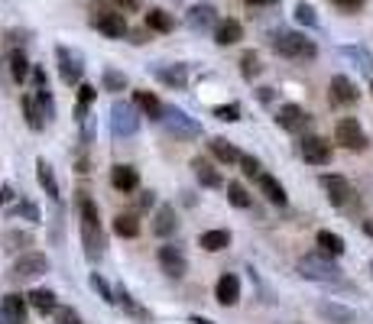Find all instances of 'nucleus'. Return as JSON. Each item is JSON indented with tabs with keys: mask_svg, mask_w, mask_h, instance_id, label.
I'll use <instances>...</instances> for the list:
<instances>
[{
	"mask_svg": "<svg viewBox=\"0 0 373 324\" xmlns=\"http://www.w3.org/2000/svg\"><path fill=\"white\" fill-rule=\"evenodd\" d=\"M81 243H85V256L91 263H98L104 256V247H107V237H104L101 224H88L81 221Z\"/></svg>",
	"mask_w": 373,
	"mask_h": 324,
	"instance_id": "nucleus-16",
	"label": "nucleus"
},
{
	"mask_svg": "<svg viewBox=\"0 0 373 324\" xmlns=\"http://www.w3.org/2000/svg\"><path fill=\"white\" fill-rule=\"evenodd\" d=\"M55 324H81V315H78L75 308H59L55 311Z\"/></svg>",
	"mask_w": 373,
	"mask_h": 324,
	"instance_id": "nucleus-48",
	"label": "nucleus"
},
{
	"mask_svg": "<svg viewBox=\"0 0 373 324\" xmlns=\"http://www.w3.org/2000/svg\"><path fill=\"white\" fill-rule=\"evenodd\" d=\"M143 23H146V29H153V33H172V29H176V20H172L166 10H146Z\"/></svg>",
	"mask_w": 373,
	"mask_h": 324,
	"instance_id": "nucleus-33",
	"label": "nucleus"
},
{
	"mask_svg": "<svg viewBox=\"0 0 373 324\" xmlns=\"http://www.w3.org/2000/svg\"><path fill=\"white\" fill-rule=\"evenodd\" d=\"M237 166L244 169L247 179H260V175H263V166H260V159H256V156H247V153H244Z\"/></svg>",
	"mask_w": 373,
	"mask_h": 324,
	"instance_id": "nucleus-45",
	"label": "nucleus"
},
{
	"mask_svg": "<svg viewBox=\"0 0 373 324\" xmlns=\"http://www.w3.org/2000/svg\"><path fill=\"white\" fill-rule=\"evenodd\" d=\"M273 4H280V0H247V7H273Z\"/></svg>",
	"mask_w": 373,
	"mask_h": 324,
	"instance_id": "nucleus-54",
	"label": "nucleus"
},
{
	"mask_svg": "<svg viewBox=\"0 0 373 324\" xmlns=\"http://www.w3.org/2000/svg\"><path fill=\"white\" fill-rule=\"evenodd\" d=\"M133 104L143 111V117L156 120V123L162 120V111H166V104H162L153 91H133Z\"/></svg>",
	"mask_w": 373,
	"mask_h": 324,
	"instance_id": "nucleus-25",
	"label": "nucleus"
},
{
	"mask_svg": "<svg viewBox=\"0 0 373 324\" xmlns=\"http://www.w3.org/2000/svg\"><path fill=\"white\" fill-rule=\"evenodd\" d=\"M322 188L334 208L351 205V198H354V188H351V182L344 175H322Z\"/></svg>",
	"mask_w": 373,
	"mask_h": 324,
	"instance_id": "nucleus-14",
	"label": "nucleus"
},
{
	"mask_svg": "<svg viewBox=\"0 0 373 324\" xmlns=\"http://www.w3.org/2000/svg\"><path fill=\"white\" fill-rule=\"evenodd\" d=\"M101 85H104V91H124V88H127L130 81H127V75H124V72H117V69H104Z\"/></svg>",
	"mask_w": 373,
	"mask_h": 324,
	"instance_id": "nucleus-41",
	"label": "nucleus"
},
{
	"mask_svg": "<svg viewBox=\"0 0 373 324\" xmlns=\"http://www.w3.org/2000/svg\"><path fill=\"white\" fill-rule=\"evenodd\" d=\"M214 299H218V305L224 308H234L240 302V279L234 273H224L218 279V285H214Z\"/></svg>",
	"mask_w": 373,
	"mask_h": 324,
	"instance_id": "nucleus-19",
	"label": "nucleus"
},
{
	"mask_svg": "<svg viewBox=\"0 0 373 324\" xmlns=\"http://www.w3.org/2000/svg\"><path fill=\"white\" fill-rule=\"evenodd\" d=\"M334 140H338V146H344V149H351V153H364L367 146V133L364 127L357 123L354 117H344L338 120V127H334Z\"/></svg>",
	"mask_w": 373,
	"mask_h": 324,
	"instance_id": "nucleus-6",
	"label": "nucleus"
},
{
	"mask_svg": "<svg viewBox=\"0 0 373 324\" xmlns=\"http://www.w3.org/2000/svg\"><path fill=\"white\" fill-rule=\"evenodd\" d=\"M10 214H13V217H26L30 224H39V221H43V214H39V208H36L33 201H26V198H20V201L13 205V211H10Z\"/></svg>",
	"mask_w": 373,
	"mask_h": 324,
	"instance_id": "nucleus-40",
	"label": "nucleus"
},
{
	"mask_svg": "<svg viewBox=\"0 0 373 324\" xmlns=\"http://www.w3.org/2000/svg\"><path fill=\"white\" fill-rule=\"evenodd\" d=\"M110 185H114V191L130 195V191L140 188V172H136L133 166H127V162H117V166L110 169Z\"/></svg>",
	"mask_w": 373,
	"mask_h": 324,
	"instance_id": "nucleus-18",
	"label": "nucleus"
},
{
	"mask_svg": "<svg viewBox=\"0 0 373 324\" xmlns=\"http://www.w3.org/2000/svg\"><path fill=\"white\" fill-rule=\"evenodd\" d=\"M0 243H4L7 253H17L20 247H30V243H33V234L30 231H7L4 237H0Z\"/></svg>",
	"mask_w": 373,
	"mask_h": 324,
	"instance_id": "nucleus-36",
	"label": "nucleus"
},
{
	"mask_svg": "<svg viewBox=\"0 0 373 324\" xmlns=\"http://www.w3.org/2000/svg\"><path fill=\"white\" fill-rule=\"evenodd\" d=\"M26 299H30V308H36L39 315H55L59 311V295L52 289H33Z\"/></svg>",
	"mask_w": 373,
	"mask_h": 324,
	"instance_id": "nucleus-27",
	"label": "nucleus"
},
{
	"mask_svg": "<svg viewBox=\"0 0 373 324\" xmlns=\"http://www.w3.org/2000/svg\"><path fill=\"white\" fill-rule=\"evenodd\" d=\"M240 39H244V26L237 20H221L214 26V43L218 46H237Z\"/></svg>",
	"mask_w": 373,
	"mask_h": 324,
	"instance_id": "nucleus-28",
	"label": "nucleus"
},
{
	"mask_svg": "<svg viewBox=\"0 0 373 324\" xmlns=\"http://www.w3.org/2000/svg\"><path fill=\"white\" fill-rule=\"evenodd\" d=\"M159 269L169 276V279H185L188 256L182 253L176 243H166V247H159Z\"/></svg>",
	"mask_w": 373,
	"mask_h": 324,
	"instance_id": "nucleus-10",
	"label": "nucleus"
},
{
	"mask_svg": "<svg viewBox=\"0 0 373 324\" xmlns=\"http://www.w3.org/2000/svg\"><path fill=\"white\" fill-rule=\"evenodd\" d=\"M20 107H23V114H26V127L30 130H43L46 127L43 107H39V101H36V94H23V97H20Z\"/></svg>",
	"mask_w": 373,
	"mask_h": 324,
	"instance_id": "nucleus-31",
	"label": "nucleus"
},
{
	"mask_svg": "<svg viewBox=\"0 0 373 324\" xmlns=\"http://www.w3.org/2000/svg\"><path fill=\"white\" fill-rule=\"evenodd\" d=\"M55 62H59V78L68 88L81 85V75H85V62L78 52H72L68 46H55Z\"/></svg>",
	"mask_w": 373,
	"mask_h": 324,
	"instance_id": "nucleus-7",
	"label": "nucleus"
},
{
	"mask_svg": "<svg viewBox=\"0 0 373 324\" xmlns=\"http://www.w3.org/2000/svg\"><path fill=\"white\" fill-rule=\"evenodd\" d=\"M331 4L341 10H348V13H357V10L364 7V0H331Z\"/></svg>",
	"mask_w": 373,
	"mask_h": 324,
	"instance_id": "nucleus-50",
	"label": "nucleus"
},
{
	"mask_svg": "<svg viewBox=\"0 0 373 324\" xmlns=\"http://www.w3.org/2000/svg\"><path fill=\"white\" fill-rule=\"evenodd\" d=\"M120 4V10H124V13H136V10L143 7V0H117Z\"/></svg>",
	"mask_w": 373,
	"mask_h": 324,
	"instance_id": "nucleus-52",
	"label": "nucleus"
},
{
	"mask_svg": "<svg viewBox=\"0 0 373 324\" xmlns=\"http://www.w3.org/2000/svg\"><path fill=\"white\" fill-rule=\"evenodd\" d=\"M178 231V214L172 205H159L156 208V217H153V234L156 237H172Z\"/></svg>",
	"mask_w": 373,
	"mask_h": 324,
	"instance_id": "nucleus-21",
	"label": "nucleus"
},
{
	"mask_svg": "<svg viewBox=\"0 0 373 324\" xmlns=\"http://www.w3.org/2000/svg\"><path fill=\"white\" fill-rule=\"evenodd\" d=\"M276 123L286 133H306L308 123H312V114L306 107H299V104H282L280 111H276Z\"/></svg>",
	"mask_w": 373,
	"mask_h": 324,
	"instance_id": "nucleus-9",
	"label": "nucleus"
},
{
	"mask_svg": "<svg viewBox=\"0 0 373 324\" xmlns=\"http://www.w3.org/2000/svg\"><path fill=\"white\" fill-rule=\"evenodd\" d=\"M214 117L218 120H224V123H237L240 120V104L237 101H230V104H218V107H214Z\"/></svg>",
	"mask_w": 373,
	"mask_h": 324,
	"instance_id": "nucleus-44",
	"label": "nucleus"
},
{
	"mask_svg": "<svg viewBox=\"0 0 373 324\" xmlns=\"http://www.w3.org/2000/svg\"><path fill=\"white\" fill-rule=\"evenodd\" d=\"M153 75L159 78L166 88H172V91H185L188 88V69L182 65V62H176V65L159 62V65H153Z\"/></svg>",
	"mask_w": 373,
	"mask_h": 324,
	"instance_id": "nucleus-15",
	"label": "nucleus"
},
{
	"mask_svg": "<svg viewBox=\"0 0 373 324\" xmlns=\"http://www.w3.org/2000/svg\"><path fill=\"white\" fill-rule=\"evenodd\" d=\"M162 127H166V133L176 140H198L204 133L202 123H198L195 117H188L182 107H176V104H166V111H162Z\"/></svg>",
	"mask_w": 373,
	"mask_h": 324,
	"instance_id": "nucleus-2",
	"label": "nucleus"
},
{
	"mask_svg": "<svg viewBox=\"0 0 373 324\" xmlns=\"http://www.w3.org/2000/svg\"><path fill=\"white\" fill-rule=\"evenodd\" d=\"M110 227H114V234H117V237H124V240L140 237V221H136V214H117Z\"/></svg>",
	"mask_w": 373,
	"mask_h": 324,
	"instance_id": "nucleus-35",
	"label": "nucleus"
},
{
	"mask_svg": "<svg viewBox=\"0 0 373 324\" xmlns=\"http://www.w3.org/2000/svg\"><path fill=\"white\" fill-rule=\"evenodd\" d=\"M208 149H211V156L218 162H224V166H237L240 156H244L237 146L230 143V140H224V137H211L208 140Z\"/></svg>",
	"mask_w": 373,
	"mask_h": 324,
	"instance_id": "nucleus-23",
	"label": "nucleus"
},
{
	"mask_svg": "<svg viewBox=\"0 0 373 324\" xmlns=\"http://www.w3.org/2000/svg\"><path fill=\"white\" fill-rule=\"evenodd\" d=\"M36 182H39V188L46 191V198H52V201H59V182H55V172H52V166L46 159H36Z\"/></svg>",
	"mask_w": 373,
	"mask_h": 324,
	"instance_id": "nucleus-26",
	"label": "nucleus"
},
{
	"mask_svg": "<svg viewBox=\"0 0 373 324\" xmlns=\"http://www.w3.org/2000/svg\"><path fill=\"white\" fill-rule=\"evenodd\" d=\"M341 55H348V59H354L364 72H373V55H370L367 49H360V46H344V49H341Z\"/></svg>",
	"mask_w": 373,
	"mask_h": 324,
	"instance_id": "nucleus-43",
	"label": "nucleus"
},
{
	"mask_svg": "<svg viewBox=\"0 0 373 324\" xmlns=\"http://www.w3.org/2000/svg\"><path fill=\"white\" fill-rule=\"evenodd\" d=\"M88 282H91V289L98 292V295H101L107 305H117V289H110V282L104 279L101 273H91V279H88Z\"/></svg>",
	"mask_w": 373,
	"mask_h": 324,
	"instance_id": "nucleus-37",
	"label": "nucleus"
},
{
	"mask_svg": "<svg viewBox=\"0 0 373 324\" xmlns=\"http://www.w3.org/2000/svg\"><path fill=\"white\" fill-rule=\"evenodd\" d=\"M10 198H13V188H10V185H4V188H0V205H7Z\"/></svg>",
	"mask_w": 373,
	"mask_h": 324,
	"instance_id": "nucleus-53",
	"label": "nucleus"
},
{
	"mask_svg": "<svg viewBox=\"0 0 373 324\" xmlns=\"http://www.w3.org/2000/svg\"><path fill=\"white\" fill-rule=\"evenodd\" d=\"M7 72H10V78H13L17 85H23L26 78L33 75V65H30V59H26L23 52L13 49V52L7 55Z\"/></svg>",
	"mask_w": 373,
	"mask_h": 324,
	"instance_id": "nucleus-30",
	"label": "nucleus"
},
{
	"mask_svg": "<svg viewBox=\"0 0 373 324\" xmlns=\"http://www.w3.org/2000/svg\"><path fill=\"white\" fill-rule=\"evenodd\" d=\"M299 276L312 282H341V269L331 263V256H302L299 259Z\"/></svg>",
	"mask_w": 373,
	"mask_h": 324,
	"instance_id": "nucleus-5",
	"label": "nucleus"
},
{
	"mask_svg": "<svg viewBox=\"0 0 373 324\" xmlns=\"http://www.w3.org/2000/svg\"><path fill=\"white\" fill-rule=\"evenodd\" d=\"M91 26L98 33H104L107 39H124L130 33L127 13L124 10H110V7H94L91 10Z\"/></svg>",
	"mask_w": 373,
	"mask_h": 324,
	"instance_id": "nucleus-4",
	"label": "nucleus"
},
{
	"mask_svg": "<svg viewBox=\"0 0 373 324\" xmlns=\"http://www.w3.org/2000/svg\"><path fill=\"white\" fill-rule=\"evenodd\" d=\"M315 243L325 256H341L344 253V237H338L334 231H318L315 234Z\"/></svg>",
	"mask_w": 373,
	"mask_h": 324,
	"instance_id": "nucleus-32",
	"label": "nucleus"
},
{
	"mask_svg": "<svg viewBox=\"0 0 373 324\" xmlns=\"http://www.w3.org/2000/svg\"><path fill=\"white\" fill-rule=\"evenodd\" d=\"M230 231H224V227H218V231H202L198 234V247L208 250V253H221V250L230 247Z\"/></svg>",
	"mask_w": 373,
	"mask_h": 324,
	"instance_id": "nucleus-29",
	"label": "nucleus"
},
{
	"mask_svg": "<svg viewBox=\"0 0 373 324\" xmlns=\"http://www.w3.org/2000/svg\"><path fill=\"white\" fill-rule=\"evenodd\" d=\"M33 85H36V91H49V78H46L43 65H33Z\"/></svg>",
	"mask_w": 373,
	"mask_h": 324,
	"instance_id": "nucleus-49",
	"label": "nucleus"
},
{
	"mask_svg": "<svg viewBox=\"0 0 373 324\" xmlns=\"http://www.w3.org/2000/svg\"><path fill=\"white\" fill-rule=\"evenodd\" d=\"M156 205V195L153 191H143V195L136 198V208H140V211H146V208H153Z\"/></svg>",
	"mask_w": 373,
	"mask_h": 324,
	"instance_id": "nucleus-51",
	"label": "nucleus"
},
{
	"mask_svg": "<svg viewBox=\"0 0 373 324\" xmlns=\"http://www.w3.org/2000/svg\"><path fill=\"white\" fill-rule=\"evenodd\" d=\"M318 315L331 324H354L357 321V311L348 305H338V302H318Z\"/></svg>",
	"mask_w": 373,
	"mask_h": 324,
	"instance_id": "nucleus-22",
	"label": "nucleus"
},
{
	"mask_svg": "<svg viewBox=\"0 0 373 324\" xmlns=\"http://www.w3.org/2000/svg\"><path fill=\"white\" fill-rule=\"evenodd\" d=\"M228 201L234 208H250L254 205V198L247 195V188L240 185V182H228Z\"/></svg>",
	"mask_w": 373,
	"mask_h": 324,
	"instance_id": "nucleus-42",
	"label": "nucleus"
},
{
	"mask_svg": "<svg viewBox=\"0 0 373 324\" xmlns=\"http://www.w3.org/2000/svg\"><path fill=\"white\" fill-rule=\"evenodd\" d=\"M296 23L302 26H318V17H315L312 4H296Z\"/></svg>",
	"mask_w": 373,
	"mask_h": 324,
	"instance_id": "nucleus-46",
	"label": "nucleus"
},
{
	"mask_svg": "<svg viewBox=\"0 0 373 324\" xmlns=\"http://www.w3.org/2000/svg\"><path fill=\"white\" fill-rule=\"evenodd\" d=\"M43 273H49V256L36 253V250L33 253H20L17 259H13V269H10V276L20 282L36 279V276H43Z\"/></svg>",
	"mask_w": 373,
	"mask_h": 324,
	"instance_id": "nucleus-8",
	"label": "nucleus"
},
{
	"mask_svg": "<svg viewBox=\"0 0 373 324\" xmlns=\"http://www.w3.org/2000/svg\"><path fill=\"white\" fill-rule=\"evenodd\" d=\"M192 172H195V179L202 182L204 188H224V179H221V172L214 169L211 159H204V156H195L192 159Z\"/></svg>",
	"mask_w": 373,
	"mask_h": 324,
	"instance_id": "nucleus-20",
	"label": "nucleus"
},
{
	"mask_svg": "<svg viewBox=\"0 0 373 324\" xmlns=\"http://www.w3.org/2000/svg\"><path fill=\"white\" fill-rule=\"evenodd\" d=\"M26 308L30 299L20 295V292H10L0 299V324H26Z\"/></svg>",
	"mask_w": 373,
	"mask_h": 324,
	"instance_id": "nucleus-12",
	"label": "nucleus"
},
{
	"mask_svg": "<svg viewBox=\"0 0 373 324\" xmlns=\"http://www.w3.org/2000/svg\"><path fill=\"white\" fill-rule=\"evenodd\" d=\"M78 214H81V221H88V224H101L98 205L91 201V195H88V191H81V195H78Z\"/></svg>",
	"mask_w": 373,
	"mask_h": 324,
	"instance_id": "nucleus-38",
	"label": "nucleus"
},
{
	"mask_svg": "<svg viewBox=\"0 0 373 324\" xmlns=\"http://www.w3.org/2000/svg\"><path fill=\"white\" fill-rule=\"evenodd\" d=\"M94 97H98V88L81 81V85H78V104H75V120L78 123H85L88 120V107L94 104Z\"/></svg>",
	"mask_w": 373,
	"mask_h": 324,
	"instance_id": "nucleus-34",
	"label": "nucleus"
},
{
	"mask_svg": "<svg viewBox=\"0 0 373 324\" xmlns=\"http://www.w3.org/2000/svg\"><path fill=\"white\" fill-rule=\"evenodd\" d=\"M140 107L136 104H130V101H114L110 104V133L117 140H130V137H136L140 133Z\"/></svg>",
	"mask_w": 373,
	"mask_h": 324,
	"instance_id": "nucleus-1",
	"label": "nucleus"
},
{
	"mask_svg": "<svg viewBox=\"0 0 373 324\" xmlns=\"http://www.w3.org/2000/svg\"><path fill=\"white\" fill-rule=\"evenodd\" d=\"M360 227H364V234L373 240V217H367V221H360Z\"/></svg>",
	"mask_w": 373,
	"mask_h": 324,
	"instance_id": "nucleus-55",
	"label": "nucleus"
},
{
	"mask_svg": "<svg viewBox=\"0 0 373 324\" xmlns=\"http://www.w3.org/2000/svg\"><path fill=\"white\" fill-rule=\"evenodd\" d=\"M273 49L280 52L282 59H296V62H308L318 55V46L312 39H306L302 33H276L273 36Z\"/></svg>",
	"mask_w": 373,
	"mask_h": 324,
	"instance_id": "nucleus-3",
	"label": "nucleus"
},
{
	"mask_svg": "<svg viewBox=\"0 0 373 324\" xmlns=\"http://www.w3.org/2000/svg\"><path fill=\"white\" fill-rule=\"evenodd\" d=\"M299 149H302V159L308 162V166H328L331 162V156H334V149H331V143L325 137H306L302 140V146H299Z\"/></svg>",
	"mask_w": 373,
	"mask_h": 324,
	"instance_id": "nucleus-13",
	"label": "nucleus"
},
{
	"mask_svg": "<svg viewBox=\"0 0 373 324\" xmlns=\"http://www.w3.org/2000/svg\"><path fill=\"white\" fill-rule=\"evenodd\" d=\"M260 72H263V65H260V55H256V52H244V55H240V75H244L247 81H254Z\"/></svg>",
	"mask_w": 373,
	"mask_h": 324,
	"instance_id": "nucleus-39",
	"label": "nucleus"
},
{
	"mask_svg": "<svg viewBox=\"0 0 373 324\" xmlns=\"http://www.w3.org/2000/svg\"><path fill=\"white\" fill-rule=\"evenodd\" d=\"M192 324H214V321H208V318H202V315H195V318H192Z\"/></svg>",
	"mask_w": 373,
	"mask_h": 324,
	"instance_id": "nucleus-56",
	"label": "nucleus"
},
{
	"mask_svg": "<svg viewBox=\"0 0 373 324\" xmlns=\"http://www.w3.org/2000/svg\"><path fill=\"white\" fill-rule=\"evenodd\" d=\"M256 182H260V191L266 195V201H270V205H276V208H286L289 205V195H286V188L280 185V179H273L270 172H263Z\"/></svg>",
	"mask_w": 373,
	"mask_h": 324,
	"instance_id": "nucleus-24",
	"label": "nucleus"
},
{
	"mask_svg": "<svg viewBox=\"0 0 373 324\" xmlns=\"http://www.w3.org/2000/svg\"><path fill=\"white\" fill-rule=\"evenodd\" d=\"M357 97H360V91H357V85L351 81L348 75H334L328 85V101L334 104V107H351V104H357Z\"/></svg>",
	"mask_w": 373,
	"mask_h": 324,
	"instance_id": "nucleus-11",
	"label": "nucleus"
},
{
	"mask_svg": "<svg viewBox=\"0 0 373 324\" xmlns=\"http://www.w3.org/2000/svg\"><path fill=\"white\" fill-rule=\"evenodd\" d=\"M185 23H188V29H195V33H208V29H214L221 20H218V10H214L211 4H195V7H188Z\"/></svg>",
	"mask_w": 373,
	"mask_h": 324,
	"instance_id": "nucleus-17",
	"label": "nucleus"
},
{
	"mask_svg": "<svg viewBox=\"0 0 373 324\" xmlns=\"http://www.w3.org/2000/svg\"><path fill=\"white\" fill-rule=\"evenodd\" d=\"M117 305H124V308L130 311V315H136V318H146V311H143L140 305H136V302H133V295H130L127 289H117Z\"/></svg>",
	"mask_w": 373,
	"mask_h": 324,
	"instance_id": "nucleus-47",
	"label": "nucleus"
},
{
	"mask_svg": "<svg viewBox=\"0 0 373 324\" xmlns=\"http://www.w3.org/2000/svg\"><path fill=\"white\" fill-rule=\"evenodd\" d=\"M370 91H373V81H370Z\"/></svg>",
	"mask_w": 373,
	"mask_h": 324,
	"instance_id": "nucleus-57",
	"label": "nucleus"
}]
</instances>
